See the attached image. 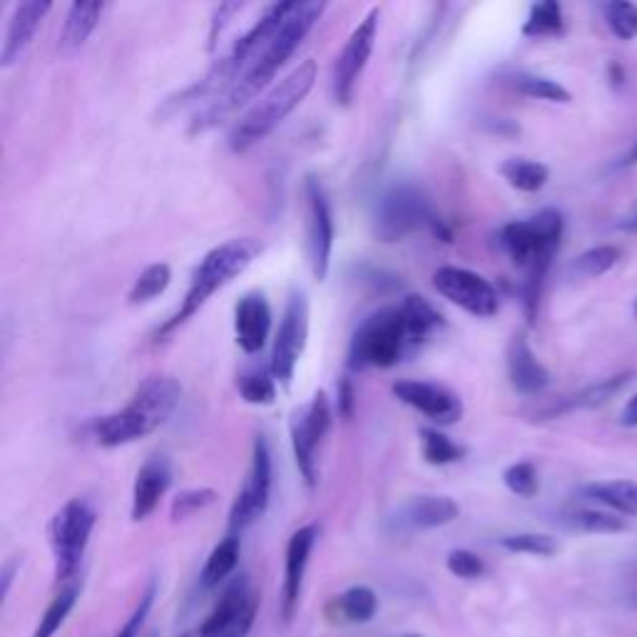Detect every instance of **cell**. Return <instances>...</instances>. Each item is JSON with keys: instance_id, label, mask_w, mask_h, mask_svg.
<instances>
[{"instance_id": "cell-23", "label": "cell", "mask_w": 637, "mask_h": 637, "mask_svg": "<svg viewBox=\"0 0 637 637\" xmlns=\"http://www.w3.org/2000/svg\"><path fill=\"white\" fill-rule=\"evenodd\" d=\"M461 505L449 496H416L401 508V523L411 530H434L453 523Z\"/></svg>"}, {"instance_id": "cell-12", "label": "cell", "mask_w": 637, "mask_h": 637, "mask_svg": "<svg viewBox=\"0 0 637 637\" xmlns=\"http://www.w3.org/2000/svg\"><path fill=\"white\" fill-rule=\"evenodd\" d=\"M378 18H382V13H378V8H372L366 13V18L351 30L349 40L344 42L341 53L337 55L332 73V92L339 105H351V100H354L359 77L364 75L369 58H372L376 48Z\"/></svg>"}, {"instance_id": "cell-15", "label": "cell", "mask_w": 637, "mask_h": 637, "mask_svg": "<svg viewBox=\"0 0 637 637\" xmlns=\"http://www.w3.org/2000/svg\"><path fill=\"white\" fill-rule=\"evenodd\" d=\"M307 197V252L309 266H312L314 279L324 282L332 266L334 252V212L329 195L322 185V179L309 175L304 179Z\"/></svg>"}, {"instance_id": "cell-30", "label": "cell", "mask_w": 637, "mask_h": 637, "mask_svg": "<svg viewBox=\"0 0 637 637\" xmlns=\"http://www.w3.org/2000/svg\"><path fill=\"white\" fill-rule=\"evenodd\" d=\"M501 177L511 187L521 189V192H540V189L548 185L550 170L544 165V162L511 158L501 165Z\"/></svg>"}, {"instance_id": "cell-6", "label": "cell", "mask_w": 637, "mask_h": 637, "mask_svg": "<svg viewBox=\"0 0 637 637\" xmlns=\"http://www.w3.org/2000/svg\"><path fill=\"white\" fill-rule=\"evenodd\" d=\"M411 347L407 318L399 307H382L369 314L349 344L351 369H391Z\"/></svg>"}, {"instance_id": "cell-4", "label": "cell", "mask_w": 637, "mask_h": 637, "mask_svg": "<svg viewBox=\"0 0 637 637\" xmlns=\"http://www.w3.org/2000/svg\"><path fill=\"white\" fill-rule=\"evenodd\" d=\"M260 252L262 247L257 245L252 237H237L210 249V252L202 257V262L197 264V270L192 272V279H189L183 304H179V309L170 322L162 324V329L158 332V339H165L167 334L187 324L189 318L200 312V309L214 295H217L220 289H225L227 284H232L239 277V274H245L249 270V264L257 260V254Z\"/></svg>"}, {"instance_id": "cell-1", "label": "cell", "mask_w": 637, "mask_h": 637, "mask_svg": "<svg viewBox=\"0 0 637 637\" xmlns=\"http://www.w3.org/2000/svg\"><path fill=\"white\" fill-rule=\"evenodd\" d=\"M324 8L326 5L316 3V0L291 5V11L279 25V30L257 50V55L249 60L245 73L232 83V88L195 115L192 123H189V133L200 135L212 130V127L225 123L229 115H235L239 108H245L249 100H254L274 80V75L282 71L284 63L297 53V48L312 33L316 21L322 18Z\"/></svg>"}, {"instance_id": "cell-24", "label": "cell", "mask_w": 637, "mask_h": 637, "mask_svg": "<svg viewBox=\"0 0 637 637\" xmlns=\"http://www.w3.org/2000/svg\"><path fill=\"white\" fill-rule=\"evenodd\" d=\"M635 378V372H623V374H615L610 378H602L598 384H590L588 389H583L578 394L567 396L561 403H555L553 409L548 411V416H561L565 411H578V409H600L605 407L615 399V396L625 389V386H630Z\"/></svg>"}, {"instance_id": "cell-33", "label": "cell", "mask_w": 637, "mask_h": 637, "mask_svg": "<svg viewBox=\"0 0 637 637\" xmlns=\"http://www.w3.org/2000/svg\"><path fill=\"white\" fill-rule=\"evenodd\" d=\"M620 262V249L613 245H600L592 247L588 252L575 257L567 266L573 279H598L602 274H608Z\"/></svg>"}, {"instance_id": "cell-9", "label": "cell", "mask_w": 637, "mask_h": 637, "mask_svg": "<svg viewBox=\"0 0 637 637\" xmlns=\"http://www.w3.org/2000/svg\"><path fill=\"white\" fill-rule=\"evenodd\" d=\"M260 613V596L252 588L249 578H235L225 585L217 605L200 625L179 637H249Z\"/></svg>"}, {"instance_id": "cell-38", "label": "cell", "mask_w": 637, "mask_h": 637, "mask_svg": "<svg viewBox=\"0 0 637 637\" xmlns=\"http://www.w3.org/2000/svg\"><path fill=\"white\" fill-rule=\"evenodd\" d=\"M421 453L432 466H449V463L461 461L463 449L436 428H421Z\"/></svg>"}, {"instance_id": "cell-47", "label": "cell", "mask_w": 637, "mask_h": 637, "mask_svg": "<svg viewBox=\"0 0 637 637\" xmlns=\"http://www.w3.org/2000/svg\"><path fill=\"white\" fill-rule=\"evenodd\" d=\"M625 162H627V165H635V162H637V145L630 150V154H627Z\"/></svg>"}, {"instance_id": "cell-11", "label": "cell", "mask_w": 637, "mask_h": 637, "mask_svg": "<svg viewBox=\"0 0 637 637\" xmlns=\"http://www.w3.org/2000/svg\"><path fill=\"white\" fill-rule=\"evenodd\" d=\"M332 428V403L329 396L324 391H316L314 399L307 403L304 409H297L291 416L289 434H291V449H295L297 469L304 478L307 488L316 486L318 471H316V451Z\"/></svg>"}, {"instance_id": "cell-34", "label": "cell", "mask_w": 637, "mask_h": 637, "mask_svg": "<svg viewBox=\"0 0 637 637\" xmlns=\"http://www.w3.org/2000/svg\"><path fill=\"white\" fill-rule=\"evenodd\" d=\"M237 389L252 407H270L277 399V378L270 369H249L237 378Z\"/></svg>"}, {"instance_id": "cell-20", "label": "cell", "mask_w": 637, "mask_h": 637, "mask_svg": "<svg viewBox=\"0 0 637 637\" xmlns=\"http://www.w3.org/2000/svg\"><path fill=\"white\" fill-rule=\"evenodd\" d=\"M170 484H172V466L167 455H150L135 476L133 511H130L135 523L148 521L150 515L158 511V505L162 498H165Z\"/></svg>"}, {"instance_id": "cell-41", "label": "cell", "mask_w": 637, "mask_h": 637, "mask_svg": "<svg viewBox=\"0 0 637 637\" xmlns=\"http://www.w3.org/2000/svg\"><path fill=\"white\" fill-rule=\"evenodd\" d=\"M605 18L613 36L620 40H633L637 36V5L627 0H615L605 8Z\"/></svg>"}, {"instance_id": "cell-5", "label": "cell", "mask_w": 637, "mask_h": 637, "mask_svg": "<svg viewBox=\"0 0 637 637\" xmlns=\"http://www.w3.org/2000/svg\"><path fill=\"white\" fill-rule=\"evenodd\" d=\"M316 75L318 71L314 60H304V63H299L284 80L274 85L272 90H266L229 130V150L237 154L247 152L249 148H254L257 142H262L266 135L277 130L284 120L304 102L307 95L312 92Z\"/></svg>"}, {"instance_id": "cell-32", "label": "cell", "mask_w": 637, "mask_h": 637, "mask_svg": "<svg viewBox=\"0 0 637 637\" xmlns=\"http://www.w3.org/2000/svg\"><path fill=\"white\" fill-rule=\"evenodd\" d=\"M565 30V18L563 8L555 0H544V3H536L530 8L528 18L523 23V36L525 38H553L563 36Z\"/></svg>"}, {"instance_id": "cell-43", "label": "cell", "mask_w": 637, "mask_h": 637, "mask_svg": "<svg viewBox=\"0 0 637 637\" xmlns=\"http://www.w3.org/2000/svg\"><path fill=\"white\" fill-rule=\"evenodd\" d=\"M154 596H158V588H154V583H150L148 588H145L140 602H137V608L133 610V615L127 617V623L120 627L117 637H137L140 635V627L145 625V620H148L150 610L154 605Z\"/></svg>"}, {"instance_id": "cell-18", "label": "cell", "mask_w": 637, "mask_h": 637, "mask_svg": "<svg viewBox=\"0 0 637 637\" xmlns=\"http://www.w3.org/2000/svg\"><path fill=\"white\" fill-rule=\"evenodd\" d=\"M50 11H53V3H46V0H25V3L13 8L3 48H0V67H11L28 53V48L36 40L40 25L48 18Z\"/></svg>"}, {"instance_id": "cell-27", "label": "cell", "mask_w": 637, "mask_h": 637, "mask_svg": "<svg viewBox=\"0 0 637 637\" xmlns=\"http://www.w3.org/2000/svg\"><path fill=\"white\" fill-rule=\"evenodd\" d=\"M334 613L339 615L344 623H372L378 613V598L369 585H354V588L344 590L341 596L334 600Z\"/></svg>"}, {"instance_id": "cell-10", "label": "cell", "mask_w": 637, "mask_h": 637, "mask_svg": "<svg viewBox=\"0 0 637 637\" xmlns=\"http://www.w3.org/2000/svg\"><path fill=\"white\" fill-rule=\"evenodd\" d=\"M272 498V451L270 444H266L264 436L254 438L252 446V463H249L247 478L235 503L229 508V521L227 528L232 536H239V533L247 530L254 521H260L266 505H270Z\"/></svg>"}, {"instance_id": "cell-51", "label": "cell", "mask_w": 637, "mask_h": 637, "mask_svg": "<svg viewBox=\"0 0 637 637\" xmlns=\"http://www.w3.org/2000/svg\"><path fill=\"white\" fill-rule=\"evenodd\" d=\"M148 637H154V635H148Z\"/></svg>"}, {"instance_id": "cell-49", "label": "cell", "mask_w": 637, "mask_h": 637, "mask_svg": "<svg viewBox=\"0 0 637 637\" xmlns=\"http://www.w3.org/2000/svg\"><path fill=\"white\" fill-rule=\"evenodd\" d=\"M403 637H424V635H403Z\"/></svg>"}, {"instance_id": "cell-28", "label": "cell", "mask_w": 637, "mask_h": 637, "mask_svg": "<svg viewBox=\"0 0 637 637\" xmlns=\"http://www.w3.org/2000/svg\"><path fill=\"white\" fill-rule=\"evenodd\" d=\"M583 494L592 501L613 508L615 513L637 519V484L633 480H598V484L585 486Z\"/></svg>"}, {"instance_id": "cell-25", "label": "cell", "mask_w": 637, "mask_h": 637, "mask_svg": "<svg viewBox=\"0 0 637 637\" xmlns=\"http://www.w3.org/2000/svg\"><path fill=\"white\" fill-rule=\"evenodd\" d=\"M239 555H242V544H239V536H232V533H227V536L212 548V553L207 555V563H204L202 575H200L202 590L222 588V585L232 578V573L237 571Z\"/></svg>"}, {"instance_id": "cell-42", "label": "cell", "mask_w": 637, "mask_h": 637, "mask_svg": "<svg viewBox=\"0 0 637 637\" xmlns=\"http://www.w3.org/2000/svg\"><path fill=\"white\" fill-rule=\"evenodd\" d=\"M446 567H449L451 575H455V578H461V580H478L486 575L484 558L473 553V550H466V548L451 550V553L446 555Z\"/></svg>"}, {"instance_id": "cell-2", "label": "cell", "mask_w": 637, "mask_h": 637, "mask_svg": "<svg viewBox=\"0 0 637 637\" xmlns=\"http://www.w3.org/2000/svg\"><path fill=\"white\" fill-rule=\"evenodd\" d=\"M183 399V386L172 376H150L137 386L123 409L95 421L92 436L102 449H120L167 424Z\"/></svg>"}, {"instance_id": "cell-14", "label": "cell", "mask_w": 637, "mask_h": 637, "mask_svg": "<svg viewBox=\"0 0 637 637\" xmlns=\"http://www.w3.org/2000/svg\"><path fill=\"white\" fill-rule=\"evenodd\" d=\"M434 287L463 312L476 318H490L501 309V297L494 284L466 266H441L434 272Z\"/></svg>"}, {"instance_id": "cell-19", "label": "cell", "mask_w": 637, "mask_h": 637, "mask_svg": "<svg viewBox=\"0 0 637 637\" xmlns=\"http://www.w3.org/2000/svg\"><path fill=\"white\" fill-rule=\"evenodd\" d=\"M272 334V309L260 291L245 295L235 307V337L245 354H260Z\"/></svg>"}, {"instance_id": "cell-35", "label": "cell", "mask_w": 637, "mask_h": 637, "mask_svg": "<svg viewBox=\"0 0 637 637\" xmlns=\"http://www.w3.org/2000/svg\"><path fill=\"white\" fill-rule=\"evenodd\" d=\"M511 88L519 90L525 98H536V100H546V102H571L573 95L567 88H563L561 83L550 80V77L544 75H533V73H519L511 77Z\"/></svg>"}, {"instance_id": "cell-3", "label": "cell", "mask_w": 637, "mask_h": 637, "mask_svg": "<svg viewBox=\"0 0 637 637\" xmlns=\"http://www.w3.org/2000/svg\"><path fill=\"white\" fill-rule=\"evenodd\" d=\"M563 227V214L550 207V210L538 212L536 217L515 220L501 229V247L513 264L525 272L523 304L530 322L538 312L540 289H544L550 262H553L558 247H561Z\"/></svg>"}, {"instance_id": "cell-8", "label": "cell", "mask_w": 637, "mask_h": 637, "mask_svg": "<svg viewBox=\"0 0 637 637\" xmlns=\"http://www.w3.org/2000/svg\"><path fill=\"white\" fill-rule=\"evenodd\" d=\"M421 227H432L436 235L449 242V232L441 229V222L432 212V204L416 187L411 185H394L391 189L378 197L374 212V232L382 242H399L409 237L411 232Z\"/></svg>"}, {"instance_id": "cell-45", "label": "cell", "mask_w": 637, "mask_h": 637, "mask_svg": "<svg viewBox=\"0 0 637 637\" xmlns=\"http://www.w3.org/2000/svg\"><path fill=\"white\" fill-rule=\"evenodd\" d=\"M620 424L627 428H637V394L630 396V401L625 403L623 413H620Z\"/></svg>"}, {"instance_id": "cell-16", "label": "cell", "mask_w": 637, "mask_h": 637, "mask_svg": "<svg viewBox=\"0 0 637 637\" xmlns=\"http://www.w3.org/2000/svg\"><path fill=\"white\" fill-rule=\"evenodd\" d=\"M318 538V525L316 523H307L291 533L289 544H287V555H284V583H282V623L291 625L295 620L297 610H299V600H301V590H304V578H307V567H309V558L314 553Z\"/></svg>"}, {"instance_id": "cell-46", "label": "cell", "mask_w": 637, "mask_h": 637, "mask_svg": "<svg viewBox=\"0 0 637 637\" xmlns=\"http://www.w3.org/2000/svg\"><path fill=\"white\" fill-rule=\"evenodd\" d=\"M13 575H15V561H8L5 567H3V598H8V590H11Z\"/></svg>"}, {"instance_id": "cell-39", "label": "cell", "mask_w": 637, "mask_h": 637, "mask_svg": "<svg viewBox=\"0 0 637 637\" xmlns=\"http://www.w3.org/2000/svg\"><path fill=\"white\" fill-rule=\"evenodd\" d=\"M214 501H217V490L189 488V490H183V494L175 496V501H172V508H170V515L175 523L192 519V515L204 511V508H210Z\"/></svg>"}, {"instance_id": "cell-17", "label": "cell", "mask_w": 637, "mask_h": 637, "mask_svg": "<svg viewBox=\"0 0 637 637\" xmlns=\"http://www.w3.org/2000/svg\"><path fill=\"white\" fill-rule=\"evenodd\" d=\"M396 399L407 407L424 413L426 419L441 426H451L463 416V403L459 394L434 382H416V378H401L391 386Z\"/></svg>"}, {"instance_id": "cell-31", "label": "cell", "mask_w": 637, "mask_h": 637, "mask_svg": "<svg viewBox=\"0 0 637 637\" xmlns=\"http://www.w3.org/2000/svg\"><path fill=\"white\" fill-rule=\"evenodd\" d=\"M170 282H172L170 264L154 262L150 266H145V270L137 274V279L133 282L130 295H127V301H130L133 307L150 304L152 299H158L160 295H165L167 287H170Z\"/></svg>"}, {"instance_id": "cell-22", "label": "cell", "mask_w": 637, "mask_h": 637, "mask_svg": "<svg viewBox=\"0 0 637 637\" xmlns=\"http://www.w3.org/2000/svg\"><path fill=\"white\" fill-rule=\"evenodd\" d=\"M108 11V3H73L67 8L63 30H60L58 38V50L63 55H75L88 46L90 36L98 28L102 15Z\"/></svg>"}, {"instance_id": "cell-37", "label": "cell", "mask_w": 637, "mask_h": 637, "mask_svg": "<svg viewBox=\"0 0 637 637\" xmlns=\"http://www.w3.org/2000/svg\"><path fill=\"white\" fill-rule=\"evenodd\" d=\"M501 546L508 553H521V555H536V558H553L561 544L548 533H513V536H503Z\"/></svg>"}, {"instance_id": "cell-7", "label": "cell", "mask_w": 637, "mask_h": 637, "mask_svg": "<svg viewBox=\"0 0 637 637\" xmlns=\"http://www.w3.org/2000/svg\"><path fill=\"white\" fill-rule=\"evenodd\" d=\"M95 521H98V513L85 498H71L50 519L48 540L50 550H53L58 588L71 585L77 575V567H80L85 550H88L90 544Z\"/></svg>"}, {"instance_id": "cell-26", "label": "cell", "mask_w": 637, "mask_h": 637, "mask_svg": "<svg viewBox=\"0 0 637 637\" xmlns=\"http://www.w3.org/2000/svg\"><path fill=\"white\" fill-rule=\"evenodd\" d=\"M401 312H403V318H407V332H409L411 347L426 341L438 329V326H444V316L438 314V309L424 297L409 295L407 299L401 301Z\"/></svg>"}, {"instance_id": "cell-36", "label": "cell", "mask_w": 637, "mask_h": 637, "mask_svg": "<svg viewBox=\"0 0 637 637\" xmlns=\"http://www.w3.org/2000/svg\"><path fill=\"white\" fill-rule=\"evenodd\" d=\"M567 523L573 525L575 530L583 533H598V536H613V533H625L627 523L615 513L608 511H596V508H578L567 515Z\"/></svg>"}, {"instance_id": "cell-50", "label": "cell", "mask_w": 637, "mask_h": 637, "mask_svg": "<svg viewBox=\"0 0 637 637\" xmlns=\"http://www.w3.org/2000/svg\"><path fill=\"white\" fill-rule=\"evenodd\" d=\"M635 316H637V299H635Z\"/></svg>"}, {"instance_id": "cell-21", "label": "cell", "mask_w": 637, "mask_h": 637, "mask_svg": "<svg viewBox=\"0 0 637 637\" xmlns=\"http://www.w3.org/2000/svg\"><path fill=\"white\" fill-rule=\"evenodd\" d=\"M505 366H508V378H511V386L519 394L533 396L546 391L550 386V372L540 364L538 357L533 354L530 344L525 341L523 334H515L508 344L505 354Z\"/></svg>"}, {"instance_id": "cell-48", "label": "cell", "mask_w": 637, "mask_h": 637, "mask_svg": "<svg viewBox=\"0 0 637 637\" xmlns=\"http://www.w3.org/2000/svg\"><path fill=\"white\" fill-rule=\"evenodd\" d=\"M633 227H635V232H637V214H635V220H633Z\"/></svg>"}, {"instance_id": "cell-29", "label": "cell", "mask_w": 637, "mask_h": 637, "mask_svg": "<svg viewBox=\"0 0 637 637\" xmlns=\"http://www.w3.org/2000/svg\"><path fill=\"white\" fill-rule=\"evenodd\" d=\"M77 598H80V585L71 583L65 588H58L55 598L50 600V605L46 608V613L38 620L36 630H33L30 637H55L60 627L65 625V620L71 617L73 608Z\"/></svg>"}, {"instance_id": "cell-44", "label": "cell", "mask_w": 637, "mask_h": 637, "mask_svg": "<svg viewBox=\"0 0 637 637\" xmlns=\"http://www.w3.org/2000/svg\"><path fill=\"white\" fill-rule=\"evenodd\" d=\"M339 413L344 419H349L354 413V386L349 378H344L339 384Z\"/></svg>"}, {"instance_id": "cell-40", "label": "cell", "mask_w": 637, "mask_h": 637, "mask_svg": "<svg viewBox=\"0 0 637 637\" xmlns=\"http://www.w3.org/2000/svg\"><path fill=\"white\" fill-rule=\"evenodd\" d=\"M503 484L513 496L519 498H536L540 488L538 471L530 461H519L513 463V466H508L503 471Z\"/></svg>"}, {"instance_id": "cell-13", "label": "cell", "mask_w": 637, "mask_h": 637, "mask_svg": "<svg viewBox=\"0 0 637 637\" xmlns=\"http://www.w3.org/2000/svg\"><path fill=\"white\" fill-rule=\"evenodd\" d=\"M309 339V301L304 291H291L274 337L270 372L279 386H289Z\"/></svg>"}]
</instances>
